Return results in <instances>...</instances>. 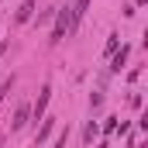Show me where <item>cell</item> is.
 Instances as JSON below:
<instances>
[{
  "instance_id": "cell-1",
  "label": "cell",
  "mask_w": 148,
  "mask_h": 148,
  "mask_svg": "<svg viewBox=\"0 0 148 148\" xmlns=\"http://www.w3.org/2000/svg\"><path fill=\"white\" fill-rule=\"evenodd\" d=\"M73 31V7H55V28H52V38L48 41H62V38Z\"/></svg>"
},
{
  "instance_id": "cell-2",
  "label": "cell",
  "mask_w": 148,
  "mask_h": 148,
  "mask_svg": "<svg viewBox=\"0 0 148 148\" xmlns=\"http://www.w3.org/2000/svg\"><path fill=\"white\" fill-rule=\"evenodd\" d=\"M48 100H52V86L45 83V86H41V93H38V100L31 103V117H35V121H41V117H45V107H48Z\"/></svg>"
},
{
  "instance_id": "cell-3",
  "label": "cell",
  "mask_w": 148,
  "mask_h": 148,
  "mask_svg": "<svg viewBox=\"0 0 148 148\" xmlns=\"http://www.w3.org/2000/svg\"><path fill=\"white\" fill-rule=\"evenodd\" d=\"M28 117H31V103H21V107L14 110V121H10V131H21V127L28 124Z\"/></svg>"
},
{
  "instance_id": "cell-4",
  "label": "cell",
  "mask_w": 148,
  "mask_h": 148,
  "mask_svg": "<svg viewBox=\"0 0 148 148\" xmlns=\"http://www.w3.org/2000/svg\"><path fill=\"white\" fill-rule=\"evenodd\" d=\"M31 17H35V3H31V0H24V3L17 7V14H14V24H28Z\"/></svg>"
},
{
  "instance_id": "cell-5",
  "label": "cell",
  "mask_w": 148,
  "mask_h": 148,
  "mask_svg": "<svg viewBox=\"0 0 148 148\" xmlns=\"http://www.w3.org/2000/svg\"><path fill=\"white\" fill-rule=\"evenodd\" d=\"M127 55H131V48H127V45H121V48L110 55V69H114V73H121V66L127 62Z\"/></svg>"
},
{
  "instance_id": "cell-6",
  "label": "cell",
  "mask_w": 148,
  "mask_h": 148,
  "mask_svg": "<svg viewBox=\"0 0 148 148\" xmlns=\"http://www.w3.org/2000/svg\"><path fill=\"white\" fill-rule=\"evenodd\" d=\"M41 121H45V124L38 127V134H35V141H38V145H41V141H45V138L55 131V117H41Z\"/></svg>"
},
{
  "instance_id": "cell-7",
  "label": "cell",
  "mask_w": 148,
  "mask_h": 148,
  "mask_svg": "<svg viewBox=\"0 0 148 148\" xmlns=\"http://www.w3.org/2000/svg\"><path fill=\"white\" fill-rule=\"evenodd\" d=\"M97 134H100V124H97V121H86V127H83V145H93Z\"/></svg>"
},
{
  "instance_id": "cell-8",
  "label": "cell",
  "mask_w": 148,
  "mask_h": 148,
  "mask_svg": "<svg viewBox=\"0 0 148 148\" xmlns=\"http://www.w3.org/2000/svg\"><path fill=\"white\" fill-rule=\"evenodd\" d=\"M117 48H121V35H110V38H107V45H103V52H107V55H114Z\"/></svg>"
},
{
  "instance_id": "cell-9",
  "label": "cell",
  "mask_w": 148,
  "mask_h": 148,
  "mask_svg": "<svg viewBox=\"0 0 148 148\" xmlns=\"http://www.w3.org/2000/svg\"><path fill=\"white\" fill-rule=\"evenodd\" d=\"M10 90H14V76H10V79H3V83H0V103H3V100H7V93H10Z\"/></svg>"
},
{
  "instance_id": "cell-10",
  "label": "cell",
  "mask_w": 148,
  "mask_h": 148,
  "mask_svg": "<svg viewBox=\"0 0 148 148\" xmlns=\"http://www.w3.org/2000/svg\"><path fill=\"white\" fill-rule=\"evenodd\" d=\"M103 107V93H90V110H100Z\"/></svg>"
},
{
  "instance_id": "cell-11",
  "label": "cell",
  "mask_w": 148,
  "mask_h": 148,
  "mask_svg": "<svg viewBox=\"0 0 148 148\" xmlns=\"http://www.w3.org/2000/svg\"><path fill=\"white\" fill-rule=\"evenodd\" d=\"M66 141H69V127H66V131H59V138H55V148H66Z\"/></svg>"
},
{
  "instance_id": "cell-12",
  "label": "cell",
  "mask_w": 148,
  "mask_h": 148,
  "mask_svg": "<svg viewBox=\"0 0 148 148\" xmlns=\"http://www.w3.org/2000/svg\"><path fill=\"white\" fill-rule=\"evenodd\" d=\"M103 131H107V134H114V131H117V117H107V124H103Z\"/></svg>"
},
{
  "instance_id": "cell-13",
  "label": "cell",
  "mask_w": 148,
  "mask_h": 148,
  "mask_svg": "<svg viewBox=\"0 0 148 148\" xmlns=\"http://www.w3.org/2000/svg\"><path fill=\"white\" fill-rule=\"evenodd\" d=\"M3 52H7V41H0V59H3Z\"/></svg>"
},
{
  "instance_id": "cell-14",
  "label": "cell",
  "mask_w": 148,
  "mask_h": 148,
  "mask_svg": "<svg viewBox=\"0 0 148 148\" xmlns=\"http://www.w3.org/2000/svg\"><path fill=\"white\" fill-rule=\"evenodd\" d=\"M0 148H3V138H0Z\"/></svg>"
}]
</instances>
